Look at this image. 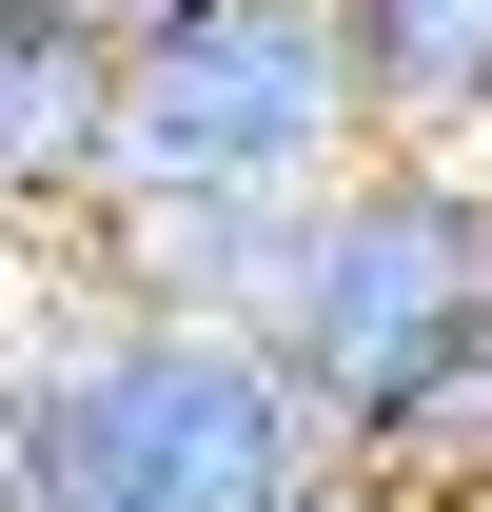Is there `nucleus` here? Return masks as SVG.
I'll use <instances>...</instances> for the list:
<instances>
[{
    "instance_id": "f257e3e1",
    "label": "nucleus",
    "mask_w": 492,
    "mask_h": 512,
    "mask_svg": "<svg viewBox=\"0 0 492 512\" xmlns=\"http://www.w3.org/2000/svg\"><path fill=\"white\" fill-rule=\"evenodd\" d=\"M237 335L335 414L355 493H492V197L433 158V138H374L256 237Z\"/></svg>"
},
{
    "instance_id": "f03ea898",
    "label": "nucleus",
    "mask_w": 492,
    "mask_h": 512,
    "mask_svg": "<svg viewBox=\"0 0 492 512\" xmlns=\"http://www.w3.org/2000/svg\"><path fill=\"white\" fill-rule=\"evenodd\" d=\"M0 493H60V512H335L355 453L237 316L79 276L0 355Z\"/></svg>"
},
{
    "instance_id": "7ed1b4c3",
    "label": "nucleus",
    "mask_w": 492,
    "mask_h": 512,
    "mask_svg": "<svg viewBox=\"0 0 492 512\" xmlns=\"http://www.w3.org/2000/svg\"><path fill=\"white\" fill-rule=\"evenodd\" d=\"M335 158H374V79H355V0H178L158 40H119V138H99V217H296ZM79 217V237H99Z\"/></svg>"
},
{
    "instance_id": "20e7f679",
    "label": "nucleus",
    "mask_w": 492,
    "mask_h": 512,
    "mask_svg": "<svg viewBox=\"0 0 492 512\" xmlns=\"http://www.w3.org/2000/svg\"><path fill=\"white\" fill-rule=\"evenodd\" d=\"M99 138H119V40L0 20V237H79L99 217Z\"/></svg>"
},
{
    "instance_id": "39448f33",
    "label": "nucleus",
    "mask_w": 492,
    "mask_h": 512,
    "mask_svg": "<svg viewBox=\"0 0 492 512\" xmlns=\"http://www.w3.org/2000/svg\"><path fill=\"white\" fill-rule=\"evenodd\" d=\"M355 79H374V138H492V0H355Z\"/></svg>"
},
{
    "instance_id": "423d86ee",
    "label": "nucleus",
    "mask_w": 492,
    "mask_h": 512,
    "mask_svg": "<svg viewBox=\"0 0 492 512\" xmlns=\"http://www.w3.org/2000/svg\"><path fill=\"white\" fill-rule=\"evenodd\" d=\"M0 20H79V40H158L178 0H0Z\"/></svg>"
},
{
    "instance_id": "0eeeda50",
    "label": "nucleus",
    "mask_w": 492,
    "mask_h": 512,
    "mask_svg": "<svg viewBox=\"0 0 492 512\" xmlns=\"http://www.w3.org/2000/svg\"><path fill=\"white\" fill-rule=\"evenodd\" d=\"M0 512H60V493H0Z\"/></svg>"
},
{
    "instance_id": "6e6552de",
    "label": "nucleus",
    "mask_w": 492,
    "mask_h": 512,
    "mask_svg": "<svg viewBox=\"0 0 492 512\" xmlns=\"http://www.w3.org/2000/svg\"><path fill=\"white\" fill-rule=\"evenodd\" d=\"M473 512H492V493H473Z\"/></svg>"
}]
</instances>
